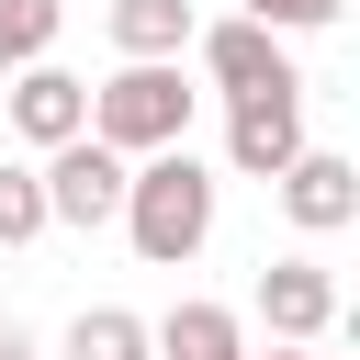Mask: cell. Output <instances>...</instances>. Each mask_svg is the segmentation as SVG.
I'll return each instance as SVG.
<instances>
[{"instance_id":"1","label":"cell","mask_w":360,"mask_h":360,"mask_svg":"<svg viewBox=\"0 0 360 360\" xmlns=\"http://www.w3.org/2000/svg\"><path fill=\"white\" fill-rule=\"evenodd\" d=\"M124 236H135L146 270H180V259L214 236V169H202L191 146L135 158V169H124Z\"/></svg>"},{"instance_id":"2","label":"cell","mask_w":360,"mask_h":360,"mask_svg":"<svg viewBox=\"0 0 360 360\" xmlns=\"http://www.w3.org/2000/svg\"><path fill=\"white\" fill-rule=\"evenodd\" d=\"M180 124H191V90H180L169 56H124V68L90 90V135H101L112 158H158V146H180Z\"/></svg>"},{"instance_id":"3","label":"cell","mask_w":360,"mask_h":360,"mask_svg":"<svg viewBox=\"0 0 360 360\" xmlns=\"http://www.w3.org/2000/svg\"><path fill=\"white\" fill-rule=\"evenodd\" d=\"M124 169L135 158H112L101 135H68V146H45V225H112L124 214Z\"/></svg>"},{"instance_id":"4","label":"cell","mask_w":360,"mask_h":360,"mask_svg":"<svg viewBox=\"0 0 360 360\" xmlns=\"http://www.w3.org/2000/svg\"><path fill=\"white\" fill-rule=\"evenodd\" d=\"M202 79H214L225 101H259V90H304V79H292V56H281V34H270V22H248V11L202 34Z\"/></svg>"},{"instance_id":"5","label":"cell","mask_w":360,"mask_h":360,"mask_svg":"<svg viewBox=\"0 0 360 360\" xmlns=\"http://www.w3.org/2000/svg\"><path fill=\"white\" fill-rule=\"evenodd\" d=\"M225 158H236L248 180H281V169L304 158V90H259V101H236V112H225Z\"/></svg>"},{"instance_id":"6","label":"cell","mask_w":360,"mask_h":360,"mask_svg":"<svg viewBox=\"0 0 360 360\" xmlns=\"http://www.w3.org/2000/svg\"><path fill=\"white\" fill-rule=\"evenodd\" d=\"M259 315H270L281 349H315V338L338 326V281H326L315 259H270V270H259Z\"/></svg>"},{"instance_id":"7","label":"cell","mask_w":360,"mask_h":360,"mask_svg":"<svg viewBox=\"0 0 360 360\" xmlns=\"http://www.w3.org/2000/svg\"><path fill=\"white\" fill-rule=\"evenodd\" d=\"M11 135L22 146H68V135H90V79H68V68H22L11 79Z\"/></svg>"},{"instance_id":"8","label":"cell","mask_w":360,"mask_h":360,"mask_svg":"<svg viewBox=\"0 0 360 360\" xmlns=\"http://www.w3.org/2000/svg\"><path fill=\"white\" fill-rule=\"evenodd\" d=\"M281 214H292L304 236H338V225L360 214V169H349L338 146H304V158L281 169Z\"/></svg>"},{"instance_id":"9","label":"cell","mask_w":360,"mask_h":360,"mask_svg":"<svg viewBox=\"0 0 360 360\" xmlns=\"http://www.w3.org/2000/svg\"><path fill=\"white\" fill-rule=\"evenodd\" d=\"M146 349H158V360H236L248 338H236V315H225V304H180L169 326H146Z\"/></svg>"},{"instance_id":"10","label":"cell","mask_w":360,"mask_h":360,"mask_svg":"<svg viewBox=\"0 0 360 360\" xmlns=\"http://www.w3.org/2000/svg\"><path fill=\"white\" fill-rule=\"evenodd\" d=\"M112 45L124 56H180L191 45V0H112Z\"/></svg>"},{"instance_id":"11","label":"cell","mask_w":360,"mask_h":360,"mask_svg":"<svg viewBox=\"0 0 360 360\" xmlns=\"http://www.w3.org/2000/svg\"><path fill=\"white\" fill-rule=\"evenodd\" d=\"M68 360H158V349H146V315H124V304H90V315L68 326Z\"/></svg>"},{"instance_id":"12","label":"cell","mask_w":360,"mask_h":360,"mask_svg":"<svg viewBox=\"0 0 360 360\" xmlns=\"http://www.w3.org/2000/svg\"><path fill=\"white\" fill-rule=\"evenodd\" d=\"M56 22H68V0H0V68H34L56 45Z\"/></svg>"},{"instance_id":"13","label":"cell","mask_w":360,"mask_h":360,"mask_svg":"<svg viewBox=\"0 0 360 360\" xmlns=\"http://www.w3.org/2000/svg\"><path fill=\"white\" fill-rule=\"evenodd\" d=\"M34 236H45V180L0 158V248H34Z\"/></svg>"},{"instance_id":"14","label":"cell","mask_w":360,"mask_h":360,"mask_svg":"<svg viewBox=\"0 0 360 360\" xmlns=\"http://www.w3.org/2000/svg\"><path fill=\"white\" fill-rule=\"evenodd\" d=\"M349 0H248V22H270V34H326Z\"/></svg>"},{"instance_id":"15","label":"cell","mask_w":360,"mask_h":360,"mask_svg":"<svg viewBox=\"0 0 360 360\" xmlns=\"http://www.w3.org/2000/svg\"><path fill=\"white\" fill-rule=\"evenodd\" d=\"M0 360H34V338H22V326H0Z\"/></svg>"},{"instance_id":"16","label":"cell","mask_w":360,"mask_h":360,"mask_svg":"<svg viewBox=\"0 0 360 360\" xmlns=\"http://www.w3.org/2000/svg\"><path fill=\"white\" fill-rule=\"evenodd\" d=\"M236 360H315V349H236Z\"/></svg>"}]
</instances>
